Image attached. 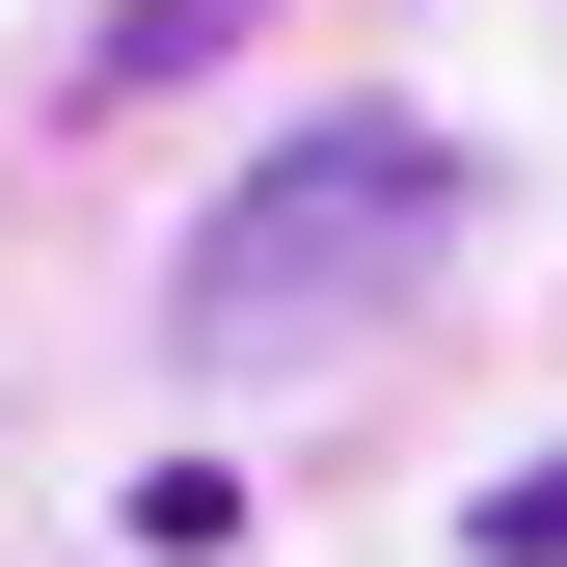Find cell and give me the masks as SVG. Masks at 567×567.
Instances as JSON below:
<instances>
[{"label": "cell", "instance_id": "1", "mask_svg": "<svg viewBox=\"0 0 567 567\" xmlns=\"http://www.w3.org/2000/svg\"><path fill=\"white\" fill-rule=\"evenodd\" d=\"M433 270H460V135L433 109H324L163 244V351L189 379H298V351H379Z\"/></svg>", "mask_w": 567, "mask_h": 567}, {"label": "cell", "instance_id": "2", "mask_svg": "<svg viewBox=\"0 0 567 567\" xmlns=\"http://www.w3.org/2000/svg\"><path fill=\"white\" fill-rule=\"evenodd\" d=\"M270 28V0H82V82L135 109V82H217V54Z\"/></svg>", "mask_w": 567, "mask_h": 567}, {"label": "cell", "instance_id": "3", "mask_svg": "<svg viewBox=\"0 0 567 567\" xmlns=\"http://www.w3.org/2000/svg\"><path fill=\"white\" fill-rule=\"evenodd\" d=\"M460 567H567V433H540V460H486V486H460Z\"/></svg>", "mask_w": 567, "mask_h": 567}]
</instances>
